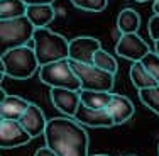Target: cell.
<instances>
[{
	"label": "cell",
	"instance_id": "obj_1",
	"mask_svg": "<svg viewBox=\"0 0 159 156\" xmlns=\"http://www.w3.org/2000/svg\"><path fill=\"white\" fill-rule=\"evenodd\" d=\"M44 139L46 146L58 156H88V134L85 125L73 117H54L48 121Z\"/></svg>",
	"mask_w": 159,
	"mask_h": 156
},
{
	"label": "cell",
	"instance_id": "obj_2",
	"mask_svg": "<svg viewBox=\"0 0 159 156\" xmlns=\"http://www.w3.org/2000/svg\"><path fill=\"white\" fill-rule=\"evenodd\" d=\"M32 48L41 66L61 59H70V41L48 27L36 29L32 37Z\"/></svg>",
	"mask_w": 159,
	"mask_h": 156
},
{
	"label": "cell",
	"instance_id": "obj_3",
	"mask_svg": "<svg viewBox=\"0 0 159 156\" xmlns=\"http://www.w3.org/2000/svg\"><path fill=\"white\" fill-rule=\"evenodd\" d=\"M2 75L14 80H27L41 70L39 59L32 46H20L2 53Z\"/></svg>",
	"mask_w": 159,
	"mask_h": 156
},
{
	"label": "cell",
	"instance_id": "obj_4",
	"mask_svg": "<svg viewBox=\"0 0 159 156\" xmlns=\"http://www.w3.org/2000/svg\"><path fill=\"white\" fill-rule=\"evenodd\" d=\"M34 32H36V27L27 19V16L0 21V46H2V53L14 48L29 46V41H32Z\"/></svg>",
	"mask_w": 159,
	"mask_h": 156
},
{
	"label": "cell",
	"instance_id": "obj_5",
	"mask_svg": "<svg viewBox=\"0 0 159 156\" xmlns=\"http://www.w3.org/2000/svg\"><path fill=\"white\" fill-rule=\"evenodd\" d=\"M39 78L51 88H70V90H81V82L73 70L70 59H61L41 66Z\"/></svg>",
	"mask_w": 159,
	"mask_h": 156
},
{
	"label": "cell",
	"instance_id": "obj_6",
	"mask_svg": "<svg viewBox=\"0 0 159 156\" xmlns=\"http://www.w3.org/2000/svg\"><path fill=\"white\" fill-rule=\"evenodd\" d=\"M73 70L76 77L81 82V90H97V92H112L115 85V75L108 73L105 70H100L95 64H85V63H75Z\"/></svg>",
	"mask_w": 159,
	"mask_h": 156
},
{
	"label": "cell",
	"instance_id": "obj_7",
	"mask_svg": "<svg viewBox=\"0 0 159 156\" xmlns=\"http://www.w3.org/2000/svg\"><path fill=\"white\" fill-rule=\"evenodd\" d=\"M115 53L120 56V58L135 63V61H142V59L146 58V54L151 53V48L137 32L122 34L120 39L117 41Z\"/></svg>",
	"mask_w": 159,
	"mask_h": 156
},
{
	"label": "cell",
	"instance_id": "obj_8",
	"mask_svg": "<svg viewBox=\"0 0 159 156\" xmlns=\"http://www.w3.org/2000/svg\"><path fill=\"white\" fill-rule=\"evenodd\" d=\"M31 134L22 127L19 121L0 119V146L2 149L20 148L31 141Z\"/></svg>",
	"mask_w": 159,
	"mask_h": 156
},
{
	"label": "cell",
	"instance_id": "obj_9",
	"mask_svg": "<svg viewBox=\"0 0 159 156\" xmlns=\"http://www.w3.org/2000/svg\"><path fill=\"white\" fill-rule=\"evenodd\" d=\"M98 49H102V43L97 37H90V36L75 37V39L70 41V61L93 64V58H95Z\"/></svg>",
	"mask_w": 159,
	"mask_h": 156
},
{
	"label": "cell",
	"instance_id": "obj_10",
	"mask_svg": "<svg viewBox=\"0 0 159 156\" xmlns=\"http://www.w3.org/2000/svg\"><path fill=\"white\" fill-rule=\"evenodd\" d=\"M73 119L78 121V122L81 125H85V127L108 129V127H113V125H115L110 112H108L107 109H92V107H86V105H83V104L78 107Z\"/></svg>",
	"mask_w": 159,
	"mask_h": 156
},
{
	"label": "cell",
	"instance_id": "obj_11",
	"mask_svg": "<svg viewBox=\"0 0 159 156\" xmlns=\"http://www.w3.org/2000/svg\"><path fill=\"white\" fill-rule=\"evenodd\" d=\"M51 102L56 109L66 117H75L78 107L81 105V97L80 90H70V88H51Z\"/></svg>",
	"mask_w": 159,
	"mask_h": 156
},
{
	"label": "cell",
	"instance_id": "obj_12",
	"mask_svg": "<svg viewBox=\"0 0 159 156\" xmlns=\"http://www.w3.org/2000/svg\"><path fill=\"white\" fill-rule=\"evenodd\" d=\"M31 102L17 95H7L2 92V104H0V119L20 121V117L29 109Z\"/></svg>",
	"mask_w": 159,
	"mask_h": 156
},
{
	"label": "cell",
	"instance_id": "obj_13",
	"mask_svg": "<svg viewBox=\"0 0 159 156\" xmlns=\"http://www.w3.org/2000/svg\"><path fill=\"white\" fill-rule=\"evenodd\" d=\"M19 122L22 124V127L31 134V138H37V136H44V131H46V116L44 112L37 107L36 104H31L29 109L25 110V114L20 117Z\"/></svg>",
	"mask_w": 159,
	"mask_h": 156
},
{
	"label": "cell",
	"instance_id": "obj_14",
	"mask_svg": "<svg viewBox=\"0 0 159 156\" xmlns=\"http://www.w3.org/2000/svg\"><path fill=\"white\" fill-rule=\"evenodd\" d=\"M107 110L110 112L115 125H122V124H125L127 121H130V117L134 116L135 109H134V104L130 102L129 97H124V95H120V93H113Z\"/></svg>",
	"mask_w": 159,
	"mask_h": 156
},
{
	"label": "cell",
	"instance_id": "obj_15",
	"mask_svg": "<svg viewBox=\"0 0 159 156\" xmlns=\"http://www.w3.org/2000/svg\"><path fill=\"white\" fill-rule=\"evenodd\" d=\"M129 75H130L132 85H134L137 90H146V88H152V87H157V82L154 80L152 75L149 73V70L144 66L142 61L132 63Z\"/></svg>",
	"mask_w": 159,
	"mask_h": 156
},
{
	"label": "cell",
	"instance_id": "obj_16",
	"mask_svg": "<svg viewBox=\"0 0 159 156\" xmlns=\"http://www.w3.org/2000/svg\"><path fill=\"white\" fill-rule=\"evenodd\" d=\"M25 16L32 22L34 27L39 29V27H48L52 22L56 12H54V7L52 5H29Z\"/></svg>",
	"mask_w": 159,
	"mask_h": 156
},
{
	"label": "cell",
	"instance_id": "obj_17",
	"mask_svg": "<svg viewBox=\"0 0 159 156\" xmlns=\"http://www.w3.org/2000/svg\"><path fill=\"white\" fill-rule=\"evenodd\" d=\"M141 27V16L134 9H124L120 10L117 17V29L122 34H134Z\"/></svg>",
	"mask_w": 159,
	"mask_h": 156
},
{
	"label": "cell",
	"instance_id": "obj_18",
	"mask_svg": "<svg viewBox=\"0 0 159 156\" xmlns=\"http://www.w3.org/2000/svg\"><path fill=\"white\" fill-rule=\"evenodd\" d=\"M112 92H97V90H80L81 104L92 109H107L112 100Z\"/></svg>",
	"mask_w": 159,
	"mask_h": 156
},
{
	"label": "cell",
	"instance_id": "obj_19",
	"mask_svg": "<svg viewBox=\"0 0 159 156\" xmlns=\"http://www.w3.org/2000/svg\"><path fill=\"white\" fill-rule=\"evenodd\" d=\"M27 3L22 0H0V21L17 19L27 14Z\"/></svg>",
	"mask_w": 159,
	"mask_h": 156
},
{
	"label": "cell",
	"instance_id": "obj_20",
	"mask_svg": "<svg viewBox=\"0 0 159 156\" xmlns=\"http://www.w3.org/2000/svg\"><path fill=\"white\" fill-rule=\"evenodd\" d=\"M93 64L98 66L100 70H105V71H108V73H112V75H115L117 71H119V63H117V59L113 58L108 51H105L103 48L97 51L95 58H93Z\"/></svg>",
	"mask_w": 159,
	"mask_h": 156
},
{
	"label": "cell",
	"instance_id": "obj_21",
	"mask_svg": "<svg viewBox=\"0 0 159 156\" xmlns=\"http://www.w3.org/2000/svg\"><path fill=\"white\" fill-rule=\"evenodd\" d=\"M139 98L147 109H151L154 114L159 116V85L152 87V88L139 90Z\"/></svg>",
	"mask_w": 159,
	"mask_h": 156
},
{
	"label": "cell",
	"instance_id": "obj_22",
	"mask_svg": "<svg viewBox=\"0 0 159 156\" xmlns=\"http://www.w3.org/2000/svg\"><path fill=\"white\" fill-rule=\"evenodd\" d=\"M76 9L86 10V12H102L105 10L108 0H70Z\"/></svg>",
	"mask_w": 159,
	"mask_h": 156
},
{
	"label": "cell",
	"instance_id": "obj_23",
	"mask_svg": "<svg viewBox=\"0 0 159 156\" xmlns=\"http://www.w3.org/2000/svg\"><path fill=\"white\" fill-rule=\"evenodd\" d=\"M142 63H144V66L149 70V73L152 75L154 80H156L157 85H159V54L154 51H151L149 54H146V58L142 59Z\"/></svg>",
	"mask_w": 159,
	"mask_h": 156
},
{
	"label": "cell",
	"instance_id": "obj_24",
	"mask_svg": "<svg viewBox=\"0 0 159 156\" xmlns=\"http://www.w3.org/2000/svg\"><path fill=\"white\" fill-rule=\"evenodd\" d=\"M147 29H149L151 39H152L154 43H156V41H159V16H157V14H154V16L149 19Z\"/></svg>",
	"mask_w": 159,
	"mask_h": 156
},
{
	"label": "cell",
	"instance_id": "obj_25",
	"mask_svg": "<svg viewBox=\"0 0 159 156\" xmlns=\"http://www.w3.org/2000/svg\"><path fill=\"white\" fill-rule=\"evenodd\" d=\"M34 156H58V154H56L49 146H44V148H39V149L36 151V154H34Z\"/></svg>",
	"mask_w": 159,
	"mask_h": 156
},
{
	"label": "cell",
	"instance_id": "obj_26",
	"mask_svg": "<svg viewBox=\"0 0 159 156\" xmlns=\"http://www.w3.org/2000/svg\"><path fill=\"white\" fill-rule=\"evenodd\" d=\"M27 5H52L54 0H22Z\"/></svg>",
	"mask_w": 159,
	"mask_h": 156
},
{
	"label": "cell",
	"instance_id": "obj_27",
	"mask_svg": "<svg viewBox=\"0 0 159 156\" xmlns=\"http://www.w3.org/2000/svg\"><path fill=\"white\" fill-rule=\"evenodd\" d=\"M152 10H154V14H157V16H159V0H154V3H152Z\"/></svg>",
	"mask_w": 159,
	"mask_h": 156
},
{
	"label": "cell",
	"instance_id": "obj_28",
	"mask_svg": "<svg viewBox=\"0 0 159 156\" xmlns=\"http://www.w3.org/2000/svg\"><path fill=\"white\" fill-rule=\"evenodd\" d=\"M154 53H157V54H159V41L154 43Z\"/></svg>",
	"mask_w": 159,
	"mask_h": 156
},
{
	"label": "cell",
	"instance_id": "obj_29",
	"mask_svg": "<svg viewBox=\"0 0 159 156\" xmlns=\"http://www.w3.org/2000/svg\"><path fill=\"white\" fill-rule=\"evenodd\" d=\"M93 156H108V154H93Z\"/></svg>",
	"mask_w": 159,
	"mask_h": 156
},
{
	"label": "cell",
	"instance_id": "obj_30",
	"mask_svg": "<svg viewBox=\"0 0 159 156\" xmlns=\"http://www.w3.org/2000/svg\"><path fill=\"white\" fill-rule=\"evenodd\" d=\"M135 2H147V0H135Z\"/></svg>",
	"mask_w": 159,
	"mask_h": 156
},
{
	"label": "cell",
	"instance_id": "obj_31",
	"mask_svg": "<svg viewBox=\"0 0 159 156\" xmlns=\"http://www.w3.org/2000/svg\"><path fill=\"white\" fill-rule=\"evenodd\" d=\"M157 156H159V144H157Z\"/></svg>",
	"mask_w": 159,
	"mask_h": 156
},
{
	"label": "cell",
	"instance_id": "obj_32",
	"mask_svg": "<svg viewBox=\"0 0 159 156\" xmlns=\"http://www.w3.org/2000/svg\"><path fill=\"white\" fill-rule=\"evenodd\" d=\"M129 156H135V154H129Z\"/></svg>",
	"mask_w": 159,
	"mask_h": 156
}]
</instances>
